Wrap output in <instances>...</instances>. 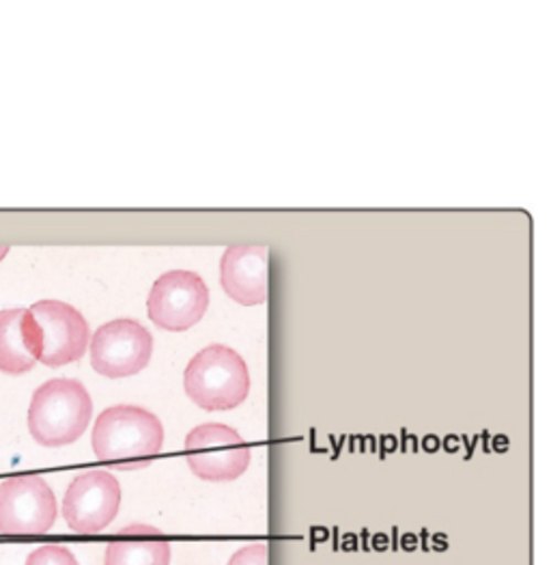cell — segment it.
<instances>
[{
  "label": "cell",
  "mask_w": 551,
  "mask_h": 565,
  "mask_svg": "<svg viewBox=\"0 0 551 565\" xmlns=\"http://www.w3.org/2000/svg\"><path fill=\"white\" fill-rule=\"evenodd\" d=\"M95 456L121 471L149 467L162 451L164 425L140 406L106 408L93 427Z\"/></svg>",
  "instance_id": "obj_1"
},
{
  "label": "cell",
  "mask_w": 551,
  "mask_h": 565,
  "mask_svg": "<svg viewBox=\"0 0 551 565\" xmlns=\"http://www.w3.org/2000/svg\"><path fill=\"white\" fill-rule=\"evenodd\" d=\"M91 415L93 399L87 386L72 377H54L33 395L29 429L44 447H65L87 431Z\"/></svg>",
  "instance_id": "obj_2"
},
{
  "label": "cell",
  "mask_w": 551,
  "mask_h": 565,
  "mask_svg": "<svg viewBox=\"0 0 551 565\" xmlns=\"http://www.w3.org/2000/svg\"><path fill=\"white\" fill-rule=\"evenodd\" d=\"M187 397L203 411H233L250 393V374L246 361L223 343L201 350L185 367Z\"/></svg>",
  "instance_id": "obj_3"
},
{
  "label": "cell",
  "mask_w": 551,
  "mask_h": 565,
  "mask_svg": "<svg viewBox=\"0 0 551 565\" xmlns=\"http://www.w3.org/2000/svg\"><path fill=\"white\" fill-rule=\"evenodd\" d=\"M37 361L47 367H63L85 356L91 330L83 313L61 300H40L24 313Z\"/></svg>",
  "instance_id": "obj_4"
},
{
  "label": "cell",
  "mask_w": 551,
  "mask_h": 565,
  "mask_svg": "<svg viewBox=\"0 0 551 565\" xmlns=\"http://www.w3.org/2000/svg\"><path fill=\"white\" fill-rule=\"evenodd\" d=\"M185 460L203 481H235L250 467L252 451L244 438L223 424H203L185 436Z\"/></svg>",
  "instance_id": "obj_5"
},
{
  "label": "cell",
  "mask_w": 551,
  "mask_h": 565,
  "mask_svg": "<svg viewBox=\"0 0 551 565\" xmlns=\"http://www.w3.org/2000/svg\"><path fill=\"white\" fill-rule=\"evenodd\" d=\"M56 522V497L40 475H15L0 483V531L44 535Z\"/></svg>",
  "instance_id": "obj_6"
},
{
  "label": "cell",
  "mask_w": 551,
  "mask_h": 565,
  "mask_svg": "<svg viewBox=\"0 0 551 565\" xmlns=\"http://www.w3.org/2000/svg\"><path fill=\"white\" fill-rule=\"evenodd\" d=\"M209 307V289L201 275L190 270L164 273L153 282L147 313L153 324L171 332L196 327Z\"/></svg>",
  "instance_id": "obj_7"
},
{
  "label": "cell",
  "mask_w": 551,
  "mask_h": 565,
  "mask_svg": "<svg viewBox=\"0 0 551 565\" xmlns=\"http://www.w3.org/2000/svg\"><path fill=\"white\" fill-rule=\"evenodd\" d=\"M91 365L106 377L137 376L153 354V337L138 320L121 318L95 330L91 341Z\"/></svg>",
  "instance_id": "obj_8"
},
{
  "label": "cell",
  "mask_w": 551,
  "mask_h": 565,
  "mask_svg": "<svg viewBox=\"0 0 551 565\" xmlns=\"http://www.w3.org/2000/svg\"><path fill=\"white\" fill-rule=\"evenodd\" d=\"M121 483L101 469L80 472L63 499V519L76 533L93 535L117 519L121 508Z\"/></svg>",
  "instance_id": "obj_9"
},
{
  "label": "cell",
  "mask_w": 551,
  "mask_h": 565,
  "mask_svg": "<svg viewBox=\"0 0 551 565\" xmlns=\"http://www.w3.org/2000/svg\"><path fill=\"white\" fill-rule=\"evenodd\" d=\"M268 257L263 244H233L220 259V282L230 298L244 307L268 300Z\"/></svg>",
  "instance_id": "obj_10"
},
{
  "label": "cell",
  "mask_w": 551,
  "mask_h": 565,
  "mask_svg": "<svg viewBox=\"0 0 551 565\" xmlns=\"http://www.w3.org/2000/svg\"><path fill=\"white\" fill-rule=\"evenodd\" d=\"M104 565H171V544L160 529L132 524L110 540Z\"/></svg>",
  "instance_id": "obj_11"
},
{
  "label": "cell",
  "mask_w": 551,
  "mask_h": 565,
  "mask_svg": "<svg viewBox=\"0 0 551 565\" xmlns=\"http://www.w3.org/2000/svg\"><path fill=\"white\" fill-rule=\"evenodd\" d=\"M24 313L26 309L0 311V372L9 376H22L37 363Z\"/></svg>",
  "instance_id": "obj_12"
},
{
  "label": "cell",
  "mask_w": 551,
  "mask_h": 565,
  "mask_svg": "<svg viewBox=\"0 0 551 565\" xmlns=\"http://www.w3.org/2000/svg\"><path fill=\"white\" fill-rule=\"evenodd\" d=\"M24 565H80L76 555L61 544H46L33 551Z\"/></svg>",
  "instance_id": "obj_13"
},
{
  "label": "cell",
  "mask_w": 551,
  "mask_h": 565,
  "mask_svg": "<svg viewBox=\"0 0 551 565\" xmlns=\"http://www.w3.org/2000/svg\"><path fill=\"white\" fill-rule=\"evenodd\" d=\"M268 542H252L244 548H239L229 565H268Z\"/></svg>",
  "instance_id": "obj_14"
},
{
  "label": "cell",
  "mask_w": 551,
  "mask_h": 565,
  "mask_svg": "<svg viewBox=\"0 0 551 565\" xmlns=\"http://www.w3.org/2000/svg\"><path fill=\"white\" fill-rule=\"evenodd\" d=\"M7 253H9V246H4V244H2V246H0V262H2V257H4Z\"/></svg>",
  "instance_id": "obj_15"
}]
</instances>
